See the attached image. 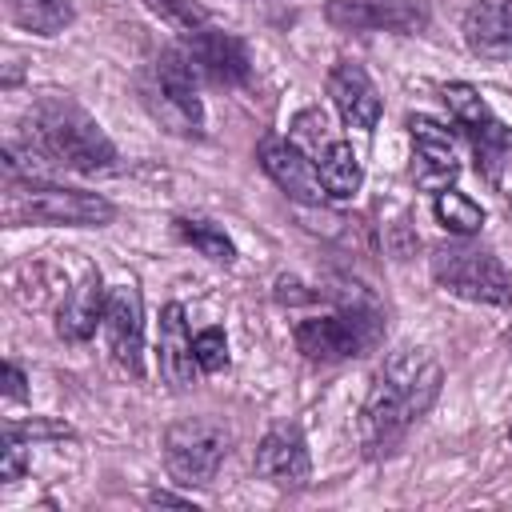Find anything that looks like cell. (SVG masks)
I'll list each match as a JSON object with an SVG mask.
<instances>
[{
	"label": "cell",
	"instance_id": "obj_25",
	"mask_svg": "<svg viewBox=\"0 0 512 512\" xmlns=\"http://www.w3.org/2000/svg\"><path fill=\"white\" fill-rule=\"evenodd\" d=\"M192 348H196V364H200L204 372H220V368L228 364V340H224L220 328L196 332V336H192Z\"/></svg>",
	"mask_w": 512,
	"mask_h": 512
},
{
	"label": "cell",
	"instance_id": "obj_7",
	"mask_svg": "<svg viewBox=\"0 0 512 512\" xmlns=\"http://www.w3.org/2000/svg\"><path fill=\"white\" fill-rule=\"evenodd\" d=\"M432 276L444 292L464 296L472 304H512V272L480 244H440L432 252Z\"/></svg>",
	"mask_w": 512,
	"mask_h": 512
},
{
	"label": "cell",
	"instance_id": "obj_29",
	"mask_svg": "<svg viewBox=\"0 0 512 512\" xmlns=\"http://www.w3.org/2000/svg\"><path fill=\"white\" fill-rule=\"evenodd\" d=\"M148 500H152V504H176V508H188V504H192V500L172 496V492H148Z\"/></svg>",
	"mask_w": 512,
	"mask_h": 512
},
{
	"label": "cell",
	"instance_id": "obj_30",
	"mask_svg": "<svg viewBox=\"0 0 512 512\" xmlns=\"http://www.w3.org/2000/svg\"><path fill=\"white\" fill-rule=\"evenodd\" d=\"M508 440H512V428H508Z\"/></svg>",
	"mask_w": 512,
	"mask_h": 512
},
{
	"label": "cell",
	"instance_id": "obj_2",
	"mask_svg": "<svg viewBox=\"0 0 512 512\" xmlns=\"http://www.w3.org/2000/svg\"><path fill=\"white\" fill-rule=\"evenodd\" d=\"M24 136L56 168L84 172V176H96V172H112L116 168V144L68 96H56L52 92V96L32 100V108L24 116Z\"/></svg>",
	"mask_w": 512,
	"mask_h": 512
},
{
	"label": "cell",
	"instance_id": "obj_21",
	"mask_svg": "<svg viewBox=\"0 0 512 512\" xmlns=\"http://www.w3.org/2000/svg\"><path fill=\"white\" fill-rule=\"evenodd\" d=\"M432 208H436V220H440L448 232H456V236H472V232H480V224H484V208H480L472 196L456 192V188H440Z\"/></svg>",
	"mask_w": 512,
	"mask_h": 512
},
{
	"label": "cell",
	"instance_id": "obj_15",
	"mask_svg": "<svg viewBox=\"0 0 512 512\" xmlns=\"http://www.w3.org/2000/svg\"><path fill=\"white\" fill-rule=\"evenodd\" d=\"M408 132H412V148H416V180L424 188H448V180H456L460 172V160H456V148H452V136L444 124H436L432 116H412L408 120Z\"/></svg>",
	"mask_w": 512,
	"mask_h": 512
},
{
	"label": "cell",
	"instance_id": "obj_23",
	"mask_svg": "<svg viewBox=\"0 0 512 512\" xmlns=\"http://www.w3.org/2000/svg\"><path fill=\"white\" fill-rule=\"evenodd\" d=\"M332 140H336V136H332L328 116H324L320 108H308V112H300V116L292 120V144H300L304 152L320 156V152H324Z\"/></svg>",
	"mask_w": 512,
	"mask_h": 512
},
{
	"label": "cell",
	"instance_id": "obj_17",
	"mask_svg": "<svg viewBox=\"0 0 512 512\" xmlns=\"http://www.w3.org/2000/svg\"><path fill=\"white\" fill-rule=\"evenodd\" d=\"M160 376L168 388H192L196 380V348H192V336H188V320H184V308L180 304H168L160 312Z\"/></svg>",
	"mask_w": 512,
	"mask_h": 512
},
{
	"label": "cell",
	"instance_id": "obj_12",
	"mask_svg": "<svg viewBox=\"0 0 512 512\" xmlns=\"http://www.w3.org/2000/svg\"><path fill=\"white\" fill-rule=\"evenodd\" d=\"M256 472L276 488H304L312 476V456L296 424H276L256 444Z\"/></svg>",
	"mask_w": 512,
	"mask_h": 512
},
{
	"label": "cell",
	"instance_id": "obj_22",
	"mask_svg": "<svg viewBox=\"0 0 512 512\" xmlns=\"http://www.w3.org/2000/svg\"><path fill=\"white\" fill-rule=\"evenodd\" d=\"M176 232L200 252V256H208V260H216V264H232L236 260V248H232V240L224 236V228L220 224H212V220H200V216H184V220H176Z\"/></svg>",
	"mask_w": 512,
	"mask_h": 512
},
{
	"label": "cell",
	"instance_id": "obj_6",
	"mask_svg": "<svg viewBox=\"0 0 512 512\" xmlns=\"http://www.w3.org/2000/svg\"><path fill=\"white\" fill-rule=\"evenodd\" d=\"M232 448V428L220 416H188L164 432V464L176 484L208 488Z\"/></svg>",
	"mask_w": 512,
	"mask_h": 512
},
{
	"label": "cell",
	"instance_id": "obj_11",
	"mask_svg": "<svg viewBox=\"0 0 512 512\" xmlns=\"http://www.w3.org/2000/svg\"><path fill=\"white\" fill-rule=\"evenodd\" d=\"M104 332H108V348L112 356L140 376L144 368V296L132 280L116 284L108 292V308H104Z\"/></svg>",
	"mask_w": 512,
	"mask_h": 512
},
{
	"label": "cell",
	"instance_id": "obj_9",
	"mask_svg": "<svg viewBox=\"0 0 512 512\" xmlns=\"http://www.w3.org/2000/svg\"><path fill=\"white\" fill-rule=\"evenodd\" d=\"M324 16L340 32H420L428 24L424 0H328Z\"/></svg>",
	"mask_w": 512,
	"mask_h": 512
},
{
	"label": "cell",
	"instance_id": "obj_16",
	"mask_svg": "<svg viewBox=\"0 0 512 512\" xmlns=\"http://www.w3.org/2000/svg\"><path fill=\"white\" fill-rule=\"evenodd\" d=\"M464 44L484 60L512 56V0H476L464 12Z\"/></svg>",
	"mask_w": 512,
	"mask_h": 512
},
{
	"label": "cell",
	"instance_id": "obj_10",
	"mask_svg": "<svg viewBox=\"0 0 512 512\" xmlns=\"http://www.w3.org/2000/svg\"><path fill=\"white\" fill-rule=\"evenodd\" d=\"M260 168L272 176V184L288 200H296L304 208H320L324 196H328L324 192V180H320V168L312 164V156L300 144L284 140V136H264L260 140Z\"/></svg>",
	"mask_w": 512,
	"mask_h": 512
},
{
	"label": "cell",
	"instance_id": "obj_3",
	"mask_svg": "<svg viewBox=\"0 0 512 512\" xmlns=\"http://www.w3.org/2000/svg\"><path fill=\"white\" fill-rule=\"evenodd\" d=\"M116 216V208L96 196V192H80V188H64V184H48V180H28V184H12L4 196V220L12 228L20 224H64V228H100Z\"/></svg>",
	"mask_w": 512,
	"mask_h": 512
},
{
	"label": "cell",
	"instance_id": "obj_26",
	"mask_svg": "<svg viewBox=\"0 0 512 512\" xmlns=\"http://www.w3.org/2000/svg\"><path fill=\"white\" fill-rule=\"evenodd\" d=\"M20 472H24V440L4 432V468H0V476L4 480H20Z\"/></svg>",
	"mask_w": 512,
	"mask_h": 512
},
{
	"label": "cell",
	"instance_id": "obj_13",
	"mask_svg": "<svg viewBox=\"0 0 512 512\" xmlns=\"http://www.w3.org/2000/svg\"><path fill=\"white\" fill-rule=\"evenodd\" d=\"M188 56L196 60L200 76H208L216 84H248V76H252V56H248L244 40L224 28L204 24V28L188 32Z\"/></svg>",
	"mask_w": 512,
	"mask_h": 512
},
{
	"label": "cell",
	"instance_id": "obj_5",
	"mask_svg": "<svg viewBox=\"0 0 512 512\" xmlns=\"http://www.w3.org/2000/svg\"><path fill=\"white\" fill-rule=\"evenodd\" d=\"M144 100L156 120H164L180 136L204 132V104H200V68L188 48H164L152 68V84H144Z\"/></svg>",
	"mask_w": 512,
	"mask_h": 512
},
{
	"label": "cell",
	"instance_id": "obj_19",
	"mask_svg": "<svg viewBox=\"0 0 512 512\" xmlns=\"http://www.w3.org/2000/svg\"><path fill=\"white\" fill-rule=\"evenodd\" d=\"M316 160H320L316 168H320V180H324V192H328V196H336V200H352V196L360 192L364 172H360V160H356L352 144L332 140Z\"/></svg>",
	"mask_w": 512,
	"mask_h": 512
},
{
	"label": "cell",
	"instance_id": "obj_18",
	"mask_svg": "<svg viewBox=\"0 0 512 512\" xmlns=\"http://www.w3.org/2000/svg\"><path fill=\"white\" fill-rule=\"evenodd\" d=\"M104 308H108V292H104V280L100 272H88L60 304L56 312V332L72 344L88 340L96 332V324H104Z\"/></svg>",
	"mask_w": 512,
	"mask_h": 512
},
{
	"label": "cell",
	"instance_id": "obj_27",
	"mask_svg": "<svg viewBox=\"0 0 512 512\" xmlns=\"http://www.w3.org/2000/svg\"><path fill=\"white\" fill-rule=\"evenodd\" d=\"M4 432L20 436V440H40V436H68V424H48V420H32V424H8Z\"/></svg>",
	"mask_w": 512,
	"mask_h": 512
},
{
	"label": "cell",
	"instance_id": "obj_28",
	"mask_svg": "<svg viewBox=\"0 0 512 512\" xmlns=\"http://www.w3.org/2000/svg\"><path fill=\"white\" fill-rule=\"evenodd\" d=\"M4 392L12 396V400H20L28 388H24V372L16 368V364H4Z\"/></svg>",
	"mask_w": 512,
	"mask_h": 512
},
{
	"label": "cell",
	"instance_id": "obj_8",
	"mask_svg": "<svg viewBox=\"0 0 512 512\" xmlns=\"http://www.w3.org/2000/svg\"><path fill=\"white\" fill-rule=\"evenodd\" d=\"M444 104L456 116V124L468 132L480 172L488 180H500L504 164L512 160V128L496 120V112L472 84H444Z\"/></svg>",
	"mask_w": 512,
	"mask_h": 512
},
{
	"label": "cell",
	"instance_id": "obj_20",
	"mask_svg": "<svg viewBox=\"0 0 512 512\" xmlns=\"http://www.w3.org/2000/svg\"><path fill=\"white\" fill-rule=\"evenodd\" d=\"M12 24L36 32V36H56L72 24V0H4Z\"/></svg>",
	"mask_w": 512,
	"mask_h": 512
},
{
	"label": "cell",
	"instance_id": "obj_24",
	"mask_svg": "<svg viewBox=\"0 0 512 512\" xmlns=\"http://www.w3.org/2000/svg\"><path fill=\"white\" fill-rule=\"evenodd\" d=\"M148 8L160 20H168L172 28H180V32H196V28L208 24V12L200 4H192V0H148Z\"/></svg>",
	"mask_w": 512,
	"mask_h": 512
},
{
	"label": "cell",
	"instance_id": "obj_14",
	"mask_svg": "<svg viewBox=\"0 0 512 512\" xmlns=\"http://www.w3.org/2000/svg\"><path fill=\"white\" fill-rule=\"evenodd\" d=\"M328 96L340 112V120L348 128H360V132H372L380 124V92L372 84V76L356 64V60H340L332 72H328Z\"/></svg>",
	"mask_w": 512,
	"mask_h": 512
},
{
	"label": "cell",
	"instance_id": "obj_1",
	"mask_svg": "<svg viewBox=\"0 0 512 512\" xmlns=\"http://www.w3.org/2000/svg\"><path fill=\"white\" fill-rule=\"evenodd\" d=\"M440 364L432 352L424 348H396L360 408V448L368 456H388L396 452V444L404 440V432L432 408L436 392H440Z\"/></svg>",
	"mask_w": 512,
	"mask_h": 512
},
{
	"label": "cell",
	"instance_id": "obj_4",
	"mask_svg": "<svg viewBox=\"0 0 512 512\" xmlns=\"http://www.w3.org/2000/svg\"><path fill=\"white\" fill-rule=\"evenodd\" d=\"M380 340H384V312L368 300H352L332 316H308L296 324V348L320 364L364 356Z\"/></svg>",
	"mask_w": 512,
	"mask_h": 512
}]
</instances>
